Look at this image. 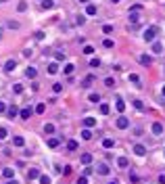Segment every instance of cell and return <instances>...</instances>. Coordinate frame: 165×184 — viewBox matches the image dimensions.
<instances>
[{
  "mask_svg": "<svg viewBox=\"0 0 165 184\" xmlns=\"http://www.w3.org/2000/svg\"><path fill=\"white\" fill-rule=\"evenodd\" d=\"M115 126L119 128V130H125V128H130V119L127 117H123V115H121L117 121H115Z\"/></svg>",
  "mask_w": 165,
  "mask_h": 184,
  "instance_id": "obj_1",
  "label": "cell"
},
{
  "mask_svg": "<svg viewBox=\"0 0 165 184\" xmlns=\"http://www.w3.org/2000/svg\"><path fill=\"white\" fill-rule=\"evenodd\" d=\"M134 153H136L138 157H144V155H146V146H144L142 142H136V144H134Z\"/></svg>",
  "mask_w": 165,
  "mask_h": 184,
  "instance_id": "obj_2",
  "label": "cell"
},
{
  "mask_svg": "<svg viewBox=\"0 0 165 184\" xmlns=\"http://www.w3.org/2000/svg\"><path fill=\"white\" fill-rule=\"evenodd\" d=\"M151 130H153V134H155V136H161V134H163V124H161V121H155Z\"/></svg>",
  "mask_w": 165,
  "mask_h": 184,
  "instance_id": "obj_3",
  "label": "cell"
},
{
  "mask_svg": "<svg viewBox=\"0 0 165 184\" xmlns=\"http://www.w3.org/2000/svg\"><path fill=\"white\" fill-rule=\"evenodd\" d=\"M15 69H17V61H6V63H4V71L6 73H11V71H15Z\"/></svg>",
  "mask_w": 165,
  "mask_h": 184,
  "instance_id": "obj_4",
  "label": "cell"
},
{
  "mask_svg": "<svg viewBox=\"0 0 165 184\" xmlns=\"http://www.w3.org/2000/svg\"><path fill=\"white\" fill-rule=\"evenodd\" d=\"M96 174L107 176V174H109V165H107V163H98V165H96Z\"/></svg>",
  "mask_w": 165,
  "mask_h": 184,
  "instance_id": "obj_5",
  "label": "cell"
},
{
  "mask_svg": "<svg viewBox=\"0 0 165 184\" xmlns=\"http://www.w3.org/2000/svg\"><path fill=\"white\" fill-rule=\"evenodd\" d=\"M155 34H157V27H151L149 31H144V42H153Z\"/></svg>",
  "mask_w": 165,
  "mask_h": 184,
  "instance_id": "obj_6",
  "label": "cell"
},
{
  "mask_svg": "<svg viewBox=\"0 0 165 184\" xmlns=\"http://www.w3.org/2000/svg\"><path fill=\"white\" fill-rule=\"evenodd\" d=\"M138 61H140V65L149 67V65L153 63V57H151V55H140V59H138Z\"/></svg>",
  "mask_w": 165,
  "mask_h": 184,
  "instance_id": "obj_7",
  "label": "cell"
},
{
  "mask_svg": "<svg viewBox=\"0 0 165 184\" xmlns=\"http://www.w3.org/2000/svg\"><path fill=\"white\" fill-rule=\"evenodd\" d=\"M38 176H40V170L38 168H29L27 170V180H36Z\"/></svg>",
  "mask_w": 165,
  "mask_h": 184,
  "instance_id": "obj_8",
  "label": "cell"
},
{
  "mask_svg": "<svg viewBox=\"0 0 165 184\" xmlns=\"http://www.w3.org/2000/svg\"><path fill=\"white\" fill-rule=\"evenodd\" d=\"M25 75H27L29 80H33V77H38V69L36 67H27L25 69Z\"/></svg>",
  "mask_w": 165,
  "mask_h": 184,
  "instance_id": "obj_9",
  "label": "cell"
},
{
  "mask_svg": "<svg viewBox=\"0 0 165 184\" xmlns=\"http://www.w3.org/2000/svg\"><path fill=\"white\" fill-rule=\"evenodd\" d=\"M31 107H25V109H21V113H19V115H21V119H29L31 117Z\"/></svg>",
  "mask_w": 165,
  "mask_h": 184,
  "instance_id": "obj_10",
  "label": "cell"
},
{
  "mask_svg": "<svg viewBox=\"0 0 165 184\" xmlns=\"http://www.w3.org/2000/svg\"><path fill=\"white\" fill-rule=\"evenodd\" d=\"M82 124H84L86 128H94V126H96V119H94V117H84Z\"/></svg>",
  "mask_w": 165,
  "mask_h": 184,
  "instance_id": "obj_11",
  "label": "cell"
},
{
  "mask_svg": "<svg viewBox=\"0 0 165 184\" xmlns=\"http://www.w3.org/2000/svg\"><path fill=\"white\" fill-rule=\"evenodd\" d=\"M19 113H21V111H17V107H8V113H6V115H8V119H15Z\"/></svg>",
  "mask_w": 165,
  "mask_h": 184,
  "instance_id": "obj_12",
  "label": "cell"
},
{
  "mask_svg": "<svg viewBox=\"0 0 165 184\" xmlns=\"http://www.w3.org/2000/svg\"><path fill=\"white\" fill-rule=\"evenodd\" d=\"M117 165H119L121 170H125L127 165H130V161H127V157H119V159H117Z\"/></svg>",
  "mask_w": 165,
  "mask_h": 184,
  "instance_id": "obj_13",
  "label": "cell"
},
{
  "mask_svg": "<svg viewBox=\"0 0 165 184\" xmlns=\"http://www.w3.org/2000/svg\"><path fill=\"white\" fill-rule=\"evenodd\" d=\"M80 159H82V163H84V165H90V163H92V155H90V153H84Z\"/></svg>",
  "mask_w": 165,
  "mask_h": 184,
  "instance_id": "obj_14",
  "label": "cell"
},
{
  "mask_svg": "<svg viewBox=\"0 0 165 184\" xmlns=\"http://www.w3.org/2000/svg\"><path fill=\"white\" fill-rule=\"evenodd\" d=\"M2 176H4V178H8V180H13V176H15V170H11V168H4V170H2Z\"/></svg>",
  "mask_w": 165,
  "mask_h": 184,
  "instance_id": "obj_15",
  "label": "cell"
},
{
  "mask_svg": "<svg viewBox=\"0 0 165 184\" xmlns=\"http://www.w3.org/2000/svg\"><path fill=\"white\" fill-rule=\"evenodd\" d=\"M153 52H155V55H161V52H163V44H161V42H155V44H153Z\"/></svg>",
  "mask_w": 165,
  "mask_h": 184,
  "instance_id": "obj_16",
  "label": "cell"
},
{
  "mask_svg": "<svg viewBox=\"0 0 165 184\" xmlns=\"http://www.w3.org/2000/svg\"><path fill=\"white\" fill-rule=\"evenodd\" d=\"M102 146H105V148H113V146H115V140H113V138H105V140H102Z\"/></svg>",
  "mask_w": 165,
  "mask_h": 184,
  "instance_id": "obj_17",
  "label": "cell"
},
{
  "mask_svg": "<svg viewBox=\"0 0 165 184\" xmlns=\"http://www.w3.org/2000/svg\"><path fill=\"white\" fill-rule=\"evenodd\" d=\"M115 107H117V111H119V113H123V111H125V103H123V98H117Z\"/></svg>",
  "mask_w": 165,
  "mask_h": 184,
  "instance_id": "obj_18",
  "label": "cell"
},
{
  "mask_svg": "<svg viewBox=\"0 0 165 184\" xmlns=\"http://www.w3.org/2000/svg\"><path fill=\"white\" fill-rule=\"evenodd\" d=\"M86 13H88V15L92 17V15H96V13H98V8L94 6V4H88V6H86Z\"/></svg>",
  "mask_w": 165,
  "mask_h": 184,
  "instance_id": "obj_19",
  "label": "cell"
},
{
  "mask_svg": "<svg viewBox=\"0 0 165 184\" xmlns=\"http://www.w3.org/2000/svg\"><path fill=\"white\" fill-rule=\"evenodd\" d=\"M46 142H48V146H50V148H57V146H59V142H61V140H59V138H48Z\"/></svg>",
  "mask_w": 165,
  "mask_h": 184,
  "instance_id": "obj_20",
  "label": "cell"
},
{
  "mask_svg": "<svg viewBox=\"0 0 165 184\" xmlns=\"http://www.w3.org/2000/svg\"><path fill=\"white\" fill-rule=\"evenodd\" d=\"M88 101H90V103H100V94H98V92H92V94L88 96Z\"/></svg>",
  "mask_w": 165,
  "mask_h": 184,
  "instance_id": "obj_21",
  "label": "cell"
},
{
  "mask_svg": "<svg viewBox=\"0 0 165 184\" xmlns=\"http://www.w3.org/2000/svg\"><path fill=\"white\" fill-rule=\"evenodd\" d=\"M102 46H105V48H113V46H115V42H113L111 38H105V40H102Z\"/></svg>",
  "mask_w": 165,
  "mask_h": 184,
  "instance_id": "obj_22",
  "label": "cell"
},
{
  "mask_svg": "<svg viewBox=\"0 0 165 184\" xmlns=\"http://www.w3.org/2000/svg\"><path fill=\"white\" fill-rule=\"evenodd\" d=\"M13 144H15V146H23V144H25V140H23L21 136H15V138H13Z\"/></svg>",
  "mask_w": 165,
  "mask_h": 184,
  "instance_id": "obj_23",
  "label": "cell"
},
{
  "mask_svg": "<svg viewBox=\"0 0 165 184\" xmlns=\"http://www.w3.org/2000/svg\"><path fill=\"white\" fill-rule=\"evenodd\" d=\"M105 86H107V88H115V77H107Z\"/></svg>",
  "mask_w": 165,
  "mask_h": 184,
  "instance_id": "obj_24",
  "label": "cell"
},
{
  "mask_svg": "<svg viewBox=\"0 0 165 184\" xmlns=\"http://www.w3.org/2000/svg\"><path fill=\"white\" fill-rule=\"evenodd\" d=\"M6 27H8V29H19L21 25L17 23V21H8V23H6Z\"/></svg>",
  "mask_w": 165,
  "mask_h": 184,
  "instance_id": "obj_25",
  "label": "cell"
},
{
  "mask_svg": "<svg viewBox=\"0 0 165 184\" xmlns=\"http://www.w3.org/2000/svg\"><path fill=\"white\" fill-rule=\"evenodd\" d=\"M17 11H19V13H23V11H27V2H23V0H21V2L17 4Z\"/></svg>",
  "mask_w": 165,
  "mask_h": 184,
  "instance_id": "obj_26",
  "label": "cell"
},
{
  "mask_svg": "<svg viewBox=\"0 0 165 184\" xmlns=\"http://www.w3.org/2000/svg\"><path fill=\"white\" fill-rule=\"evenodd\" d=\"M67 148H69V151H77V142H75V140H69V142H67Z\"/></svg>",
  "mask_w": 165,
  "mask_h": 184,
  "instance_id": "obj_27",
  "label": "cell"
},
{
  "mask_svg": "<svg viewBox=\"0 0 165 184\" xmlns=\"http://www.w3.org/2000/svg\"><path fill=\"white\" fill-rule=\"evenodd\" d=\"M73 69H75V67H73L71 63H69V65H65V69H63V73H65V75H69V73H73Z\"/></svg>",
  "mask_w": 165,
  "mask_h": 184,
  "instance_id": "obj_28",
  "label": "cell"
},
{
  "mask_svg": "<svg viewBox=\"0 0 165 184\" xmlns=\"http://www.w3.org/2000/svg\"><path fill=\"white\" fill-rule=\"evenodd\" d=\"M13 92H15V94H21V92H23V84H15V86H13Z\"/></svg>",
  "mask_w": 165,
  "mask_h": 184,
  "instance_id": "obj_29",
  "label": "cell"
},
{
  "mask_svg": "<svg viewBox=\"0 0 165 184\" xmlns=\"http://www.w3.org/2000/svg\"><path fill=\"white\" fill-rule=\"evenodd\" d=\"M134 107H136L138 111H146V109H144V103H142V101H134Z\"/></svg>",
  "mask_w": 165,
  "mask_h": 184,
  "instance_id": "obj_30",
  "label": "cell"
},
{
  "mask_svg": "<svg viewBox=\"0 0 165 184\" xmlns=\"http://www.w3.org/2000/svg\"><path fill=\"white\" fill-rule=\"evenodd\" d=\"M142 11V4H134V6H130V13H140Z\"/></svg>",
  "mask_w": 165,
  "mask_h": 184,
  "instance_id": "obj_31",
  "label": "cell"
},
{
  "mask_svg": "<svg viewBox=\"0 0 165 184\" xmlns=\"http://www.w3.org/2000/svg\"><path fill=\"white\" fill-rule=\"evenodd\" d=\"M52 0H42V8H52Z\"/></svg>",
  "mask_w": 165,
  "mask_h": 184,
  "instance_id": "obj_32",
  "label": "cell"
},
{
  "mask_svg": "<svg viewBox=\"0 0 165 184\" xmlns=\"http://www.w3.org/2000/svg\"><path fill=\"white\" fill-rule=\"evenodd\" d=\"M75 23H77V25H84V23H86V17H84V15H77V17H75Z\"/></svg>",
  "mask_w": 165,
  "mask_h": 184,
  "instance_id": "obj_33",
  "label": "cell"
},
{
  "mask_svg": "<svg viewBox=\"0 0 165 184\" xmlns=\"http://www.w3.org/2000/svg\"><path fill=\"white\" fill-rule=\"evenodd\" d=\"M57 71H59L57 63H50V65H48V73H57Z\"/></svg>",
  "mask_w": 165,
  "mask_h": 184,
  "instance_id": "obj_34",
  "label": "cell"
},
{
  "mask_svg": "<svg viewBox=\"0 0 165 184\" xmlns=\"http://www.w3.org/2000/svg\"><path fill=\"white\" fill-rule=\"evenodd\" d=\"M44 132H46V134H52V132H55V126H52V124H46V126H44Z\"/></svg>",
  "mask_w": 165,
  "mask_h": 184,
  "instance_id": "obj_35",
  "label": "cell"
},
{
  "mask_svg": "<svg viewBox=\"0 0 165 184\" xmlns=\"http://www.w3.org/2000/svg\"><path fill=\"white\" fill-rule=\"evenodd\" d=\"M130 23H138V13H130Z\"/></svg>",
  "mask_w": 165,
  "mask_h": 184,
  "instance_id": "obj_36",
  "label": "cell"
},
{
  "mask_svg": "<svg viewBox=\"0 0 165 184\" xmlns=\"http://www.w3.org/2000/svg\"><path fill=\"white\" fill-rule=\"evenodd\" d=\"M82 138H84V140H90V138H92L90 130H82Z\"/></svg>",
  "mask_w": 165,
  "mask_h": 184,
  "instance_id": "obj_37",
  "label": "cell"
},
{
  "mask_svg": "<svg viewBox=\"0 0 165 184\" xmlns=\"http://www.w3.org/2000/svg\"><path fill=\"white\" fill-rule=\"evenodd\" d=\"M90 67H100V59H90Z\"/></svg>",
  "mask_w": 165,
  "mask_h": 184,
  "instance_id": "obj_38",
  "label": "cell"
},
{
  "mask_svg": "<svg viewBox=\"0 0 165 184\" xmlns=\"http://www.w3.org/2000/svg\"><path fill=\"white\" fill-rule=\"evenodd\" d=\"M44 111H46V105H44V103H40L38 107H36V113H44Z\"/></svg>",
  "mask_w": 165,
  "mask_h": 184,
  "instance_id": "obj_39",
  "label": "cell"
},
{
  "mask_svg": "<svg viewBox=\"0 0 165 184\" xmlns=\"http://www.w3.org/2000/svg\"><path fill=\"white\" fill-rule=\"evenodd\" d=\"M100 113H102V115H107V113H109V105L102 103V105H100Z\"/></svg>",
  "mask_w": 165,
  "mask_h": 184,
  "instance_id": "obj_40",
  "label": "cell"
},
{
  "mask_svg": "<svg viewBox=\"0 0 165 184\" xmlns=\"http://www.w3.org/2000/svg\"><path fill=\"white\" fill-rule=\"evenodd\" d=\"M127 77H130V82H134V84H138V82H140V80H138V75H136V73H130Z\"/></svg>",
  "mask_w": 165,
  "mask_h": 184,
  "instance_id": "obj_41",
  "label": "cell"
},
{
  "mask_svg": "<svg viewBox=\"0 0 165 184\" xmlns=\"http://www.w3.org/2000/svg\"><path fill=\"white\" fill-rule=\"evenodd\" d=\"M102 31H105V34H111V31H113V25H109V23L102 25Z\"/></svg>",
  "mask_w": 165,
  "mask_h": 184,
  "instance_id": "obj_42",
  "label": "cell"
},
{
  "mask_svg": "<svg viewBox=\"0 0 165 184\" xmlns=\"http://www.w3.org/2000/svg\"><path fill=\"white\" fill-rule=\"evenodd\" d=\"M94 82V75H88V77H86V80H84V86H90Z\"/></svg>",
  "mask_w": 165,
  "mask_h": 184,
  "instance_id": "obj_43",
  "label": "cell"
},
{
  "mask_svg": "<svg viewBox=\"0 0 165 184\" xmlns=\"http://www.w3.org/2000/svg\"><path fill=\"white\" fill-rule=\"evenodd\" d=\"M75 184H88V178H86V176H80Z\"/></svg>",
  "mask_w": 165,
  "mask_h": 184,
  "instance_id": "obj_44",
  "label": "cell"
},
{
  "mask_svg": "<svg viewBox=\"0 0 165 184\" xmlns=\"http://www.w3.org/2000/svg\"><path fill=\"white\" fill-rule=\"evenodd\" d=\"M6 134H8V132H6V128H0V140H4Z\"/></svg>",
  "mask_w": 165,
  "mask_h": 184,
  "instance_id": "obj_45",
  "label": "cell"
},
{
  "mask_svg": "<svg viewBox=\"0 0 165 184\" xmlns=\"http://www.w3.org/2000/svg\"><path fill=\"white\" fill-rule=\"evenodd\" d=\"M92 52H94L92 46H84V55H92Z\"/></svg>",
  "mask_w": 165,
  "mask_h": 184,
  "instance_id": "obj_46",
  "label": "cell"
},
{
  "mask_svg": "<svg viewBox=\"0 0 165 184\" xmlns=\"http://www.w3.org/2000/svg\"><path fill=\"white\" fill-rule=\"evenodd\" d=\"M61 90H63V86H61V84H55V86H52V92H57V94H59Z\"/></svg>",
  "mask_w": 165,
  "mask_h": 184,
  "instance_id": "obj_47",
  "label": "cell"
},
{
  "mask_svg": "<svg viewBox=\"0 0 165 184\" xmlns=\"http://www.w3.org/2000/svg\"><path fill=\"white\" fill-rule=\"evenodd\" d=\"M40 184H50V178H48V176H42V178H40Z\"/></svg>",
  "mask_w": 165,
  "mask_h": 184,
  "instance_id": "obj_48",
  "label": "cell"
},
{
  "mask_svg": "<svg viewBox=\"0 0 165 184\" xmlns=\"http://www.w3.org/2000/svg\"><path fill=\"white\" fill-rule=\"evenodd\" d=\"M55 59H57V61H63V59H65V55H63V52H57Z\"/></svg>",
  "mask_w": 165,
  "mask_h": 184,
  "instance_id": "obj_49",
  "label": "cell"
},
{
  "mask_svg": "<svg viewBox=\"0 0 165 184\" xmlns=\"http://www.w3.org/2000/svg\"><path fill=\"white\" fill-rule=\"evenodd\" d=\"M130 180H132L134 184H136V182H140V178H138V176H136V174H132V176H130Z\"/></svg>",
  "mask_w": 165,
  "mask_h": 184,
  "instance_id": "obj_50",
  "label": "cell"
},
{
  "mask_svg": "<svg viewBox=\"0 0 165 184\" xmlns=\"http://www.w3.org/2000/svg\"><path fill=\"white\" fill-rule=\"evenodd\" d=\"M36 38L38 40H44V31H36Z\"/></svg>",
  "mask_w": 165,
  "mask_h": 184,
  "instance_id": "obj_51",
  "label": "cell"
},
{
  "mask_svg": "<svg viewBox=\"0 0 165 184\" xmlns=\"http://www.w3.org/2000/svg\"><path fill=\"white\" fill-rule=\"evenodd\" d=\"M4 111H6V105H4L2 101H0V113H4Z\"/></svg>",
  "mask_w": 165,
  "mask_h": 184,
  "instance_id": "obj_52",
  "label": "cell"
},
{
  "mask_svg": "<svg viewBox=\"0 0 165 184\" xmlns=\"http://www.w3.org/2000/svg\"><path fill=\"white\" fill-rule=\"evenodd\" d=\"M159 184H165V174H161V176H159Z\"/></svg>",
  "mask_w": 165,
  "mask_h": 184,
  "instance_id": "obj_53",
  "label": "cell"
},
{
  "mask_svg": "<svg viewBox=\"0 0 165 184\" xmlns=\"http://www.w3.org/2000/svg\"><path fill=\"white\" fill-rule=\"evenodd\" d=\"M6 184H19V182H17V180H8Z\"/></svg>",
  "mask_w": 165,
  "mask_h": 184,
  "instance_id": "obj_54",
  "label": "cell"
},
{
  "mask_svg": "<svg viewBox=\"0 0 165 184\" xmlns=\"http://www.w3.org/2000/svg\"><path fill=\"white\" fill-rule=\"evenodd\" d=\"M0 40H2V27H0Z\"/></svg>",
  "mask_w": 165,
  "mask_h": 184,
  "instance_id": "obj_55",
  "label": "cell"
},
{
  "mask_svg": "<svg viewBox=\"0 0 165 184\" xmlns=\"http://www.w3.org/2000/svg\"><path fill=\"white\" fill-rule=\"evenodd\" d=\"M107 184H117V182H115V180H113V182H107Z\"/></svg>",
  "mask_w": 165,
  "mask_h": 184,
  "instance_id": "obj_56",
  "label": "cell"
},
{
  "mask_svg": "<svg viewBox=\"0 0 165 184\" xmlns=\"http://www.w3.org/2000/svg\"><path fill=\"white\" fill-rule=\"evenodd\" d=\"M163 96H165V86H163Z\"/></svg>",
  "mask_w": 165,
  "mask_h": 184,
  "instance_id": "obj_57",
  "label": "cell"
},
{
  "mask_svg": "<svg viewBox=\"0 0 165 184\" xmlns=\"http://www.w3.org/2000/svg\"><path fill=\"white\" fill-rule=\"evenodd\" d=\"M111 2H119V0H111Z\"/></svg>",
  "mask_w": 165,
  "mask_h": 184,
  "instance_id": "obj_58",
  "label": "cell"
},
{
  "mask_svg": "<svg viewBox=\"0 0 165 184\" xmlns=\"http://www.w3.org/2000/svg\"><path fill=\"white\" fill-rule=\"evenodd\" d=\"M80 2H88V0H80Z\"/></svg>",
  "mask_w": 165,
  "mask_h": 184,
  "instance_id": "obj_59",
  "label": "cell"
},
{
  "mask_svg": "<svg viewBox=\"0 0 165 184\" xmlns=\"http://www.w3.org/2000/svg\"><path fill=\"white\" fill-rule=\"evenodd\" d=\"M2 2H6V0H0V4H2Z\"/></svg>",
  "mask_w": 165,
  "mask_h": 184,
  "instance_id": "obj_60",
  "label": "cell"
},
{
  "mask_svg": "<svg viewBox=\"0 0 165 184\" xmlns=\"http://www.w3.org/2000/svg\"><path fill=\"white\" fill-rule=\"evenodd\" d=\"M40 2H42V0H40Z\"/></svg>",
  "mask_w": 165,
  "mask_h": 184,
  "instance_id": "obj_61",
  "label": "cell"
}]
</instances>
